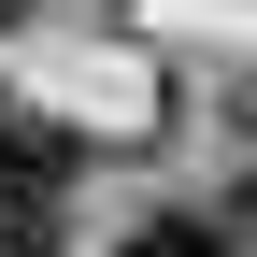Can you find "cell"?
Returning <instances> with one entry per match:
<instances>
[{
  "instance_id": "6da1fadb",
  "label": "cell",
  "mask_w": 257,
  "mask_h": 257,
  "mask_svg": "<svg viewBox=\"0 0 257 257\" xmlns=\"http://www.w3.org/2000/svg\"><path fill=\"white\" fill-rule=\"evenodd\" d=\"M0 229H15V257H57V229H72V143L43 114H0Z\"/></svg>"
},
{
  "instance_id": "7a4b0ae2",
  "label": "cell",
  "mask_w": 257,
  "mask_h": 257,
  "mask_svg": "<svg viewBox=\"0 0 257 257\" xmlns=\"http://www.w3.org/2000/svg\"><path fill=\"white\" fill-rule=\"evenodd\" d=\"M128 257H229V229H214V214H143Z\"/></svg>"
},
{
  "instance_id": "3957f363",
  "label": "cell",
  "mask_w": 257,
  "mask_h": 257,
  "mask_svg": "<svg viewBox=\"0 0 257 257\" xmlns=\"http://www.w3.org/2000/svg\"><path fill=\"white\" fill-rule=\"evenodd\" d=\"M0 29H29V0H0Z\"/></svg>"
},
{
  "instance_id": "277c9868",
  "label": "cell",
  "mask_w": 257,
  "mask_h": 257,
  "mask_svg": "<svg viewBox=\"0 0 257 257\" xmlns=\"http://www.w3.org/2000/svg\"><path fill=\"white\" fill-rule=\"evenodd\" d=\"M0 257H15V229H0Z\"/></svg>"
},
{
  "instance_id": "5b68a950",
  "label": "cell",
  "mask_w": 257,
  "mask_h": 257,
  "mask_svg": "<svg viewBox=\"0 0 257 257\" xmlns=\"http://www.w3.org/2000/svg\"><path fill=\"white\" fill-rule=\"evenodd\" d=\"M243 143H257V114H243Z\"/></svg>"
}]
</instances>
